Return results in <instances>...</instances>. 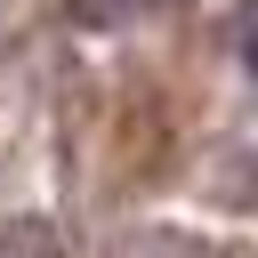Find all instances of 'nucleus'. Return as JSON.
I'll return each instance as SVG.
<instances>
[{"mask_svg": "<svg viewBox=\"0 0 258 258\" xmlns=\"http://www.w3.org/2000/svg\"><path fill=\"white\" fill-rule=\"evenodd\" d=\"M234 48H242V73L258 81V0L242 8V24H234Z\"/></svg>", "mask_w": 258, "mask_h": 258, "instance_id": "1", "label": "nucleus"}]
</instances>
